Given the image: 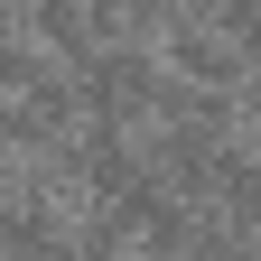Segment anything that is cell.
Listing matches in <instances>:
<instances>
[{
	"label": "cell",
	"instance_id": "cell-1",
	"mask_svg": "<svg viewBox=\"0 0 261 261\" xmlns=\"http://www.w3.org/2000/svg\"><path fill=\"white\" fill-rule=\"evenodd\" d=\"M65 84H75V112H84V121L140 130L149 103H159V56H149V47H93V56L65 65Z\"/></svg>",
	"mask_w": 261,
	"mask_h": 261
}]
</instances>
